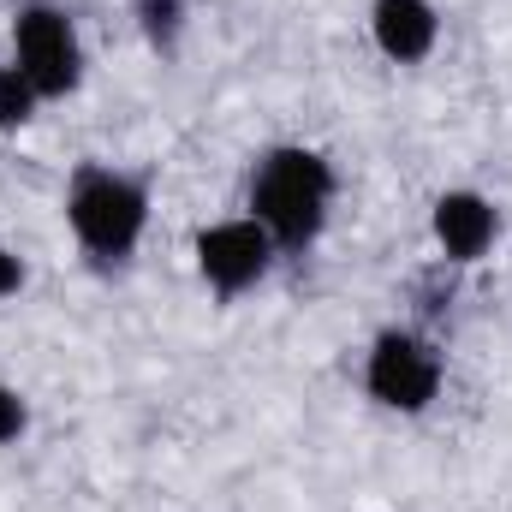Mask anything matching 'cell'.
Segmentation results:
<instances>
[{"label":"cell","mask_w":512,"mask_h":512,"mask_svg":"<svg viewBox=\"0 0 512 512\" xmlns=\"http://www.w3.org/2000/svg\"><path fill=\"white\" fill-rule=\"evenodd\" d=\"M334 161L310 143H274L251 167V221L280 251H310L334 209Z\"/></svg>","instance_id":"cell-1"},{"label":"cell","mask_w":512,"mask_h":512,"mask_svg":"<svg viewBox=\"0 0 512 512\" xmlns=\"http://www.w3.org/2000/svg\"><path fill=\"white\" fill-rule=\"evenodd\" d=\"M66 227L96 268L131 262L149 227V179L126 167H102V161L78 167L66 185Z\"/></svg>","instance_id":"cell-2"},{"label":"cell","mask_w":512,"mask_h":512,"mask_svg":"<svg viewBox=\"0 0 512 512\" xmlns=\"http://www.w3.org/2000/svg\"><path fill=\"white\" fill-rule=\"evenodd\" d=\"M12 66L36 84V96H72L84 84V36L60 0H18L12 12Z\"/></svg>","instance_id":"cell-3"},{"label":"cell","mask_w":512,"mask_h":512,"mask_svg":"<svg viewBox=\"0 0 512 512\" xmlns=\"http://www.w3.org/2000/svg\"><path fill=\"white\" fill-rule=\"evenodd\" d=\"M441 382H447V358L429 334L417 328H382L370 340V358H364V393L382 405V411H399V417H417L441 399Z\"/></svg>","instance_id":"cell-4"},{"label":"cell","mask_w":512,"mask_h":512,"mask_svg":"<svg viewBox=\"0 0 512 512\" xmlns=\"http://www.w3.org/2000/svg\"><path fill=\"white\" fill-rule=\"evenodd\" d=\"M191 256H197V274H203V286L215 292V298H245V292H256L268 274H274V256H280V245L256 227L251 215H233V221H215V227H203L197 233V245H191Z\"/></svg>","instance_id":"cell-5"},{"label":"cell","mask_w":512,"mask_h":512,"mask_svg":"<svg viewBox=\"0 0 512 512\" xmlns=\"http://www.w3.org/2000/svg\"><path fill=\"white\" fill-rule=\"evenodd\" d=\"M429 233H435V245H441V262L471 268V262H483L489 245H495V233H501V209H495V197L459 185V191H441V197H435V209H429Z\"/></svg>","instance_id":"cell-6"},{"label":"cell","mask_w":512,"mask_h":512,"mask_svg":"<svg viewBox=\"0 0 512 512\" xmlns=\"http://www.w3.org/2000/svg\"><path fill=\"white\" fill-rule=\"evenodd\" d=\"M370 36L393 66H423L441 42L435 0H370Z\"/></svg>","instance_id":"cell-7"},{"label":"cell","mask_w":512,"mask_h":512,"mask_svg":"<svg viewBox=\"0 0 512 512\" xmlns=\"http://www.w3.org/2000/svg\"><path fill=\"white\" fill-rule=\"evenodd\" d=\"M131 18L143 30V42L155 54H173L179 36H185V18H191V0H131Z\"/></svg>","instance_id":"cell-8"},{"label":"cell","mask_w":512,"mask_h":512,"mask_svg":"<svg viewBox=\"0 0 512 512\" xmlns=\"http://www.w3.org/2000/svg\"><path fill=\"white\" fill-rule=\"evenodd\" d=\"M36 102H42L36 84L6 60V66H0V131H24L30 120H36Z\"/></svg>","instance_id":"cell-9"},{"label":"cell","mask_w":512,"mask_h":512,"mask_svg":"<svg viewBox=\"0 0 512 512\" xmlns=\"http://www.w3.org/2000/svg\"><path fill=\"white\" fill-rule=\"evenodd\" d=\"M24 429H30V405H24V393H18L12 382H0V447L24 441Z\"/></svg>","instance_id":"cell-10"},{"label":"cell","mask_w":512,"mask_h":512,"mask_svg":"<svg viewBox=\"0 0 512 512\" xmlns=\"http://www.w3.org/2000/svg\"><path fill=\"white\" fill-rule=\"evenodd\" d=\"M18 292H24V262H18V251H6V245H0V304H6V298H18Z\"/></svg>","instance_id":"cell-11"}]
</instances>
